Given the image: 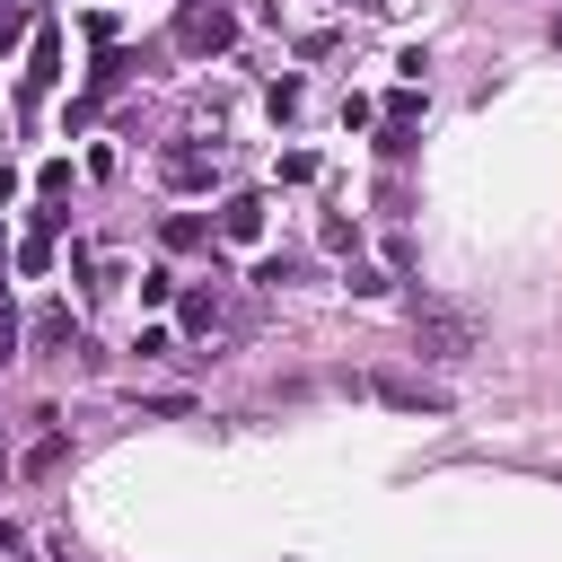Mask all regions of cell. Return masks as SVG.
<instances>
[{"label": "cell", "mask_w": 562, "mask_h": 562, "mask_svg": "<svg viewBox=\"0 0 562 562\" xmlns=\"http://www.w3.org/2000/svg\"><path fill=\"white\" fill-rule=\"evenodd\" d=\"M369 386H378L395 413H448V395H439V386H422V378H369Z\"/></svg>", "instance_id": "6"}, {"label": "cell", "mask_w": 562, "mask_h": 562, "mask_svg": "<svg viewBox=\"0 0 562 562\" xmlns=\"http://www.w3.org/2000/svg\"><path fill=\"white\" fill-rule=\"evenodd\" d=\"M167 246H211V228H202L193 211H176V220H167Z\"/></svg>", "instance_id": "11"}, {"label": "cell", "mask_w": 562, "mask_h": 562, "mask_svg": "<svg viewBox=\"0 0 562 562\" xmlns=\"http://www.w3.org/2000/svg\"><path fill=\"white\" fill-rule=\"evenodd\" d=\"M9 351H18V325H9V307H0V360H9Z\"/></svg>", "instance_id": "13"}, {"label": "cell", "mask_w": 562, "mask_h": 562, "mask_svg": "<svg viewBox=\"0 0 562 562\" xmlns=\"http://www.w3.org/2000/svg\"><path fill=\"white\" fill-rule=\"evenodd\" d=\"M44 88H61V35H53V26H35V53H26V105H35Z\"/></svg>", "instance_id": "4"}, {"label": "cell", "mask_w": 562, "mask_h": 562, "mask_svg": "<svg viewBox=\"0 0 562 562\" xmlns=\"http://www.w3.org/2000/svg\"><path fill=\"white\" fill-rule=\"evenodd\" d=\"M386 123L413 132V123H422V88H395V97H386Z\"/></svg>", "instance_id": "9"}, {"label": "cell", "mask_w": 562, "mask_h": 562, "mask_svg": "<svg viewBox=\"0 0 562 562\" xmlns=\"http://www.w3.org/2000/svg\"><path fill=\"white\" fill-rule=\"evenodd\" d=\"M413 342H422L430 360H465V351H474V325H465L457 307H439V299H413Z\"/></svg>", "instance_id": "1"}, {"label": "cell", "mask_w": 562, "mask_h": 562, "mask_svg": "<svg viewBox=\"0 0 562 562\" xmlns=\"http://www.w3.org/2000/svg\"><path fill=\"white\" fill-rule=\"evenodd\" d=\"M220 237L255 246V237H263V193H228V202H220Z\"/></svg>", "instance_id": "5"}, {"label": "cell", "mask_w": 562, "mask_h": 562, "mask_svg": "<svg viewBox=\"0 0 562 562\" xmlns=\"http://www.w3.org/2000/svg\"><path fill=\"white\" fill-rule=\"evenodd\" d=\"M35 342H44V351H61V342H79V334H70V307H44V316H35ZM61 360H70V351H61Z\"/></svg>", "instance_id": "8"}, {"label": "cell", "mask_w": 562, "mask_h": 562, "mask_svg": "<svg viewBox=\"0 0 562 562\" xmlns=\"http://www.w3.org/2000/svg\"><path fill=\"white\" fill-rule=\"evenodd\" d=\"M176 44H184V53H228V44H237V18H228L220 0H184Z\"/></svg>", "instance_id": "2"}, {"label": "cell", "mask_w": 562, "mask_h": 562, "mask_svg": "<svg viewBox=\"0 0 562 562\" xmlns=\"http://www.w3.org/2000/svg\"><path fill=\"white\" fill-rule=\"evenodd\" d=\"M26 18H35V9H26V0H0V53H9V44H18V35H26Z\"/></svg>", "instance_id": "12"}, {"label": "cell", "mask_w": 562, "mask_h": 562, "mask_svg": "<svg viewBox=\"0 0 562 562\" xmlns=\"http://www.w3.org/2000/svg\"><path fill=\"white\" fill-rule=\"evenodd\" d=\"M158 176H167L176 193H211V176H220V158H211V149H167V158H158Z\"/></svg>", "instance_id": "3"}, {"label": "cell", "mask_w": 562, "mask_h": 562, "mask_svg": "<svg viewBox=\"0 0 562 562\" xmlns=\"http://www.w3.org/2000/svg\"><path fill=\"white\" fill-rule=\"evenodd\" d=\"M184 325H193V334H220V325H228L220 290H193V299H184Z\"/></svg>", "instance_id": "7"}, {"label": "cell", "mask_w": 562, "mask_h": 562, "mask_svg": "<svg viewBox=\"0 0 562 562\" xmlns=\"http://www.w3.org/2000/svg\"><path fill=\"white\" fill-rule=\"evenodd\" d=\"M61 457H70V448H61V430H44V439H35V448H26V474H53V465H61Z\"/></svg>", "instance_id": "10"}]
</instances>
